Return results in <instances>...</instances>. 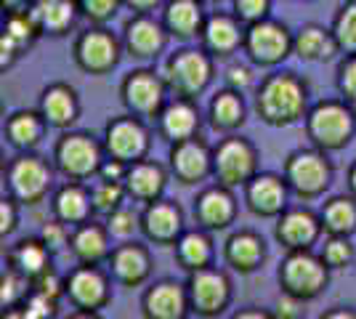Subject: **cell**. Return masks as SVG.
Instances as JSON below:
<instances>
[{
	"label": "cell",
	"mask_w": 356,
	"mask_h": 319,
	"mask_svg": "<svg viewBox=\"0 0 356 319\" xmlns=\"http://www.w3.org/2000/svg\"><path fill=\"white\" fill-rule=\"evenodd\" d=\"M303 301H298V298H293V295H287V293H282V298H280V304H277V311H274V317L277 319H298L303 317Z\"/></svg>",
	"instance_id": "53"
},
{
	"label": "cell",
	"mask_w": 356,
	"mask_h": 319,
	"mask_svg": "<svg viewBox=\"0 0 356 319\" xmlns=\"http://www.w3.org/2000/svg\"><path fill=\"white\" fill-rule=\"evenodd\" d=\"M22 54H24L22 46L16 43L14 38H8V35L3 32V35H0V69H11Z\"/></svg>",
	"instance_id": "51"
},
{
	"label": "cell",
	"mask_w": 356,
	"mask_h": 319,
	"mask_svg": "<svg viewBox=\"0 0 356 319\" xmlns=\"http://www.w3.org/2000/svg\"><path fill=\"white\" fill-rule=\"evenodd\" d=\"M152 253L147 247V240H125L112 247L106 259V272L122 288H141L152 277Z\"/></svg>",
	"instance_id": "16"
},
{
	"label": "cell",
	"mask_w": 356,
	"mask_h": 319,
	"mask_svg": "<svg viewBox=\"0 0 356 319\" xmlns=\"http://www.w3.org/2000/svg\"><path fill=\"white\" fill-rule=\"evenodd\" d=\"M322 215L309 208H287L277 218L274 237L284 250H312L322 237Z\"/></svg>",
	"instance_id": "21"
},
{
	"label": "cell",
	"mask_w": 356,
	"mask_h": 319,
	"mask_svg": "<svg viewBox=\"0 0 356 319\" xmlns=\"http://www.w3.org/2000/svg\"><path fill=\"white\" fill-rule=\"evenodd\" d=\"M296 35L277 19H264L245 27V43L242 54L258 69H277L287 56H293Z\"/></svg>",
	"instance_id": "9"
},
{
	"label": "cell",
	"mask_w": 356,
	"mask_h": 319,
	"mask_svg": "<svg viewBox=\"0 0 356 319\" xmlns=\"http://www.w3.org/2000/svg\"><path fill=\"white\" fill-rule=\"evenodd\" d=\"M271 8H274V0H232V14L237 16L245 27L268 19Z\"/></svg>",
	"instance_id": "46"
},
{
	"label": "cell",
	"mask_w": 356,
	"mask_h": 319,
	"mask_svg": "<svg viewBox=\"0 0 356 319\" xmlns=\"http://www.w3.org/2000/svg\"><path fill=\"white\" fill-rule=\"evenodd\" d=\"M213 231L197 227V229H186L176 247V261L184 272H197V269H205V266H213L216 263V245H213Z\"/></svg>",
	"instance_id": "33"
},
{
	"label": "cell",
	"mask_w": 356,
	"mask_h": 319,
	"mask_svg": "<svg viewBox=\"0 0 356 319\" xmlns=\"http://www.w3.org/2000/svg\"><path fill=\"white\" fill-rule=\"evenodd\" d=\"M332 35L341 46V54H356V0H348L338 8V14L332 19Z\"/></svg>",
	"instance_id": "41"
},
{
	"label": "cell",
	"mask_w": 356,
	"mask_h": 319,
	"mask_svg": "<svg viewBox=\"0 0 356 319\" xmlns=\"http://www.w3.org/2000/svg\"><path fill=\"white\" fill-rule=\"evenodd\" d=\"M184 231H186L184 211L178 208V202L160 197L144 205V211H141V237L149 245L173 247Z\"/></svg>",
	"instance_id": "20"
},
{
	"label": "cell",
	"mask_w": 356,
	"mask_h": 319,
	"mask_svg": "<svg viewBox=\"0 0 356 319\" xmlns=\"http://www.w3.org/2000/svg\"><path fill=\"white\" fill-rule=\"evenodd\" d=\"M122 51V40L112 30H106V24H90L88 30L74 38L72 59L77 69H83L86 75L102 77L118 67Z\"/></svg>",
	"instance_id": "11"
},
{
	"label": "cell",
	"mask_w": 356,
	"mask_h": 319,
	"mask_svg": "<svg viewBox=\"0 0 356 319\" xmlns=\"http://www.w3.org/2000/svg\"><path fill=\"white\" fill-rule=\"evenodd\" d=\"M112 234L106 224L90 218L80 227H72V240H70V253L77 263H106L112 253Z\"/></svg>",
	"instance_id": "27"
},
{
	"label": "cell",
	"mask_w": 356,
	"mask_h": 319,
	"mask_svg": "<svg viewBox=\"0 0 356 319\" xmlns=\"http://www.w3.org/2000/svg\"><path fill=\"white\" fill-rule=\"evenodd\" d=\"M77 6H80V16L88 19L90 24H106L118 16L125 3L122 0H77Z\"/></svg>",
	"instance_id": "44"
},
{
	"label": "cell",
	"mask_w": 356,
	"mask_h": 319,
	"mask_svg": "<svg viewBox=\"0 0 356 319\" xmlns=\"http://www.w3.org/2000/svg\"><path fill=\"white\" fill-rule=\"evenodd\" d=\"M306 136L322 152H343L356 136V106L346 99H325L312 104L306 115Z\"/></svg>",
	"instance_id": "2"
},
{
	"label": "cell",
	"mask_w": 356,
	"mask_h": 319,
	"mask_svg": "<svg viewBox=\"0 0 356 319\" xmlns=\"http://www.w3.org/2000/svg\"><path fill=\"white\" fill-rule=\"evenodd\" d=\"M322 319H356V309L354 306H335V309L322 311Z\"/></svg>",
	"instance_id": "55"
},
{
	"label": "cell",
	"mask_w": 356,
	"mask_h": 319,
	"mask_svg": "<svg viewBox=\"0 0 356 319\" xmlns=\"http://www.w3.org/2000/svg\"><path fill=\"white\" fill-rule=\"evenodd\" d=\"M346 186H348V195L356 197V160L348 165V173H346Z\"/></svg>",
	"instance_id": "57"
},
{
	"label": "cell",
	"mask_w": 356,
	"mask_h": 319,
	"mask_svg": "<svg viewBox=\"0 0 356 319\" xmlns=\"http://www.w3.org/2000/svg\"><path fill=\"white\" fill-rule=\"evenodd\" d=\"M163 75L173 96L200 99L216 80V56L202 46H184L168 56Z\"/></svg>",
	"instance_id": "5"
},
{
	"label": "cell",
	"mask_w": 356,
	"mask_h": 319,
	"mask_svg": "<svg viewBox=\"0 0 356 319\" xmlns=\"http://www.w3.org/2000/svg\"><path fill=\"white\" fill-rule=\"evenodd\" d=\"M104 149L106 157H118L122 163H138L152 149V131L147 128V120L136 117L131 112L112 117L104 128Z\"/></svg>",
	"instance_id": "14"
},
{
	"label": "cell",
	"mask_w": 356,
	"mask_h": 319,
	"mask_svg": "<svg viewBox=\"0 0 356 319\" xmlns=\"http://www.w3.org/2000/svg\"><path fill=\"white\" fill-rule=\"evenodd\" d=\"M125 173H128V163H122L118 157H106L102 163V170L96 179H109V181H125Z\"/></svg>",
	"instance_id": "52"
},
{
	"label": "cell",
	"mask_w": 356,
	"mask_h": 319,
	"mask_svg": "<svg viewBox=\"0 0 356 319\" xmlns=\"http://www.w3.org/2000/svg\"><path fill=\"white\" fill-rule=\"evenodd\" d=\"M112 274L102 263H77L67 274V301L83 317H96L112 301Z\"/></svg>",
	"instance_id": "12"
},
{
	"label": "cell",
	"mask_w": 356,
	"mask_h": 319,
	"mask_svg": "<svg viewBox=\"0 0 356 319\" xmlns=\"http://www.w3.org/2000/svg\"><path fill=\"white\" fill-rule=\"evenodd\" d=\"M242 43H245V24L237 16L226 14V11L208 14V22L200 35V46L205 48L210 56L229 59L237 51H242Z\"/></svg>",
	"instance_id": "24"
},
{
	"label": "cell",
	"mask_w": 356,
	"mask_h": 319,
	"mask_svg": "<svg viewBox=\"0 0 356 319\" xmlns=\"http://www.w3.org/2000/svg\"><path fill=\"white\" fill-rule=\"evenodd\" d=\"M293 54L306 64H327L341 54V46L332 35V27L309 22L296 32V43H293Z\"/></svg>",
	"instance_id": "30"
},
{
	"label": "cell",
	"mask_w": 356,
	"mask_h": 319,
	"mask_svg": "<svg viewBox=\"0 0 356 319\" xmlns=\"http://www.w3.org/2000/svg\"><path fill=\"white\" fill-rule=\"evenodd\" d=\"M168 80L165 75H157L154 69L141 67L122 77L120 83V101L125 112H131L141 120H157L160 112L168 104Z\"/></svg>",
	"instance_id": "10"
},
{
	"label": "cell",
	"mask_w": 356,
	"mask_h": 319,
	"mask_svg": "<svg viewBox=\"0 0 356 319\" xmlns=\"http://www.w3.org/2000/svg\"><path fill=\"white\" fill-rule=\"evenodd\" d=\"M38 109L48 122V128L70 131L80 117V99H77V91L70 83H51L40 93Z\"/></svg>",
	"instance_id": "26"
},
{
	"label": "cell",
	"mask_w": 356,
	"mask_h": 319,
	"mask_svg": "<svg viewBox=\"0 0 356 319\" xmlns=\"http://www.w3.org/2000/svg\"><path fill=\"white\" fill-rule=\"evenodd\" d=\"M335 85L343 99L356 106V54H348L341 59L338 69H335Z\"/></svg>",
	"instance_id": "47"
},
{
	"label": "cell",
	"mask_w": 356,
	"mask_h": 319,
	"mask_svg": "<svg viewBox=\"0 0 356 319\" xmlns=\"http://www.w3.org/2000/svg\"><path fill=\"white\" fill-rule=\"evenodd\" d=\"M266 240L252 229H239L223 243V263L237 274H255L266 263Z\"/></svg>",
	"instance_id": "25"
},
{
	"label": "cell",
	"mask_w": 356,
	"mask_h": 319,
	"mask_svg": "<svg viewBox=\"0 0 356 319\" xmlns=\"http://www.w3.org/2000/svg\"><path fill=\"white\" fill-rule=\"evenodd\" d=\"M51 211H54V218H59L70 227H80L90 221L96 215L93 202H90V186H86V181L61 183L59 189H54Z\"/></svg>",
	"instance_id": "29"
},
{
	"label": "cell",
	"mask_w": 356,
	"mask_h": 319,
	"mask_svg": "<svg viewBox=\"0 0 356 319\" xmlns=\"http://www.w3.org/2000/svg\"><path fill=\"white\" fill-rule=\"evenodd\" d=\"M205 22H208L205 3L200 0H168L163 6V24L176 40H184V43L197 40L202 35Z\"/></svg>",
	"instance_id": "28"
},
{
	"label": "cell",
	"mask_w": 356,
	"mask_h": 319,
	"mask_svg": "<svg viewBox=\"0 0 356 319\" xmlns=\"http://www.w3.org/2000/svg\"><path fill=\"white\" fill-rule=\"evenodd\" d=\"M239 202L226 183H210L194 199V224L208 231H223L237 221Z\"/></svg>",
	"instance_id": "19"
},
{
	"label": "cell",
	"mask_w": 356,
	"mask_h": 319,
	"mask_svg": "<svg viewBox=\"0 0 356 319\" xmlns=\"http://www.w3.org/2000/svg\"><path fill=\"white\" fill-rule=\"evenodd\" d=\"M32 293V279H27L24 274H19L16 269H6L0 277V309L3 317L14 309H22V304L27 301V295Z\"/></svg>",
	"instance_id": "40"
},
{
	"label": "cell",
	"mask_w": 356,
	"mask_h": 319,
	"mask_svg": "<svg viewBox=\"0 0 356 319\" xmlns=\"http://www.w3.org/2000/svg\"><path fill=\"white\" fill-rule=\"evenodd\" d=\"M322 229L325 234H341L354 237L356 234V197L354 195H338L327 199L322 208Z\"/></svg>",
	"instance_id": "37"
},
{
	"label": "cell",
	"mask_w": 356,
	"mask_h": 319,
	"mask_svg": "<svg viewBox=\"0 0 356 319\" xmlns=\"http://www.w3.org/2000/svg\"><path fill=\"white\" fill-rule=\"evenodd\" d=\"M40 240L45 243V247L54 253V256H59L64 250H70V240H72V227L70 224H64L59 218H54V221H48L43 229H40V234H38Z\"/></svg>",
	"instance_id": "45"
},
{
	"label": "cell",
	"mask_w": 356,
	"mask_h": 319,
	"mask_svg": "<svg viewBox=\"0 0 356 319\" xmlns=\"http://www.w3.org/2000/svg\"><path fill=\"white\" fill-rule=\"evenodd\" d=\"M312 109L309 83L293 69H274L255 88V115L271 128H290Z\"/></svg>",
	"instance_id": "1"
},
{
	"label": "cell",
	"mask_w": 356,
	"mask_h": 319,
	"mask_svg": "<svg viewBox=\"0 0 356 319\" xmlns=\"http://www.w3.org/2000/svg\"><path fill=\"white\" fill-rule=\"evenodd\" d=\"M200 3H205V6H221L223 0H200Z\"/></svg>",
	"instance_id": "59"
},
{
	"label": "cell",
	"mask_w": 356,
	"mask_h": 319,
	"mask_svg": "<svg viewBox=\"0 0 356 319\" xmlns=\"http://www.w3.org/2000/svg\"><path fill=\"white\" fill-rule=\"evenodd\" d=\"M319 256L325 259V263L332 272L348 269L356 261V247L351 243V237H341V234H327L325 245L319 250Z\"/></svg>",
	"instance_id": "42"
},
{
	"label": "cell",
	"mask_w": 356,
	"mask_h": 319,
	"mask_svg": "<svg viewBox=\"0 0 356 319\" xmlns=\"http://www.w3.org/2000/svg\"><path fill=\"white\" fill-rule=\"evenodd\" d=\"M3 32L8 38H14L16 43L22 46V51L35 46V40L43 35L40 30V22L35 19L32 8H19V11H6V19H3Z\"/></svg>",
	"instance_id": "38"
},
{
	"label": "cell",
	"mask_w": 356,
	"mask_h": 319,
	"mask_svg": "<svg viewBox=\"0 0 356 319\" xmlns=\"http://www.w3.org/2000/svg\"><path fill=\"white\" fill-rule=\"evenodd\" d=\"M210 125L218 133H237L248 120V104H245V93L237 88H221L210 99L208 106Z\"/></svg>",
	"instance_id": "34"
},
{
	"label": "cell",
	"mask_w": 356,
	"mask_h": 319,
	"mask_svg": "<svg viewBox=\"0 0 356 319\" xmlns=\"http://www.w3.org/2000/svg\"><path fill=\"white\" fill-rule=\"evenodd\" d=\"M282 176L287 179L293 195L303 202L309 199L322 197L327 189L332 186V176H335V167L330 163L327 152L322 149H298L284 160Z\"/></svg>",
	"instance_id": "8"
},
{
	"label": "cell",
	"mask_w": 356,
	"mask_h": 319,
	"mask_svg": "<svg viewBox=\"0 0 356 319\" xmlns=\"http://www.w3.org/2000/svg\"><path fill=\"white\" fill-rule=\"evenodd\" d=\"M252 67L255 64H239V61H234V64H229L226 67V75H223V80H226V85L229 88H237V91H250L252 85H255V72H252Z\"/></svg>",
	"instance_id": "49"
},
{
	"label": "cell",
	"mask_w": 356,
	"mask_h": 319,
	"mask_svg": "<svg viewBox=\"0 0 356 319\" xmlns=\"http://www.w3.org/2000/svg\"><path fill=\"white\" fill-rule=\"evenodd\" d=\"M154 122H157L160 138L168 144H178V141L200 136V131H202V115H200L197 99H186V96L168 99V104Z\"/></svg>",
	"instance_id": "23"
},
{
	"label": "cell",
	"mask_w": 356,
	"mask_h": 319,
	"mask_svg": "<svg viewBox=\"0 0 356 319\" xmlns=\"http://www.w3.org/2000/svg\"><path fill=\"white\" fill-rule=\"evenodd\" d=\"M258 149L250 138L239 133H223V138L213 147V179L232 189H245L252 176H258Z\"/></svg>",
	"instance_id": "7"
},
{
	"label": "cell",
	"mask_w": 356,
	"mask_h": 319,
	"mask_svg": "<svg viewBox=\"0 0 356 319\" xmlns=\"http://www.w3.org/2000/svg\"><path fill=\"white\" fill-rule=\"evenodd\" d=\"M330 274L332 269L327 266L319 253H314V247L312 250H287L277 269V282H280L282 293L309 304L327 290Z\"/></svg>",
	"instance_id": "4"
},
{
	"label": "cell",
	"mask_w": 356,
	"mask_h": 319,
	"mask_svg": "<svg viewBox=\"0 0 356 319\" xmlns=\"http://www.w3.org/2000/svg\"><path fill=\"white\" fill-rule=\"evenodd\" d=\"M168 40H170V32L163 24V19H154L152 14H134L125 22L122 46H125V54L134 59H157L168 48Z\"/></svg>",
	"instance_id": "18"
},
{
	"label": "cell",
	"mask_w": 356,
	"mask_h": 319,
	"mask_svg": "<svg viewBox=\"0 0 356 319\" xmlns=\"http://www.w3.org/2000/svg\"><path fill=\"white\" fill-rule=\"evenodd\" d=\"M32 0H3V11H19V8H27Z\"/></svg>",
	"instance_id": "58"
},
{
	"label": "cell",
	"mask_w": 356,
	"mask_h": 319,
	"mask_svg": "<svg viewBox=\"0 0 356 319\" xmlns=\"http://www.w3.org/2000/svg\"><path fill=\"white\" fill-rule=\"evenodd\" d=\"M186 290H189L192 314L205 319L221 317L223 311L232 306V295H234L229 274L218 269L216 263L205 266V269H197V272H189Z\"/></svg>",
	"instance_id": "13"
},
{
	"label": "cell",
	"mask_w": 356,
	"mask_h": 319,
	"mask_svg": "<svg viewBox=\"0 0 356 319\" xmlns=\"http://www.w3.org/2000/svg\"><path fill=\"white\" fill-rule=\"evenodd\" d=\"M54 170L56 165H51L38 152H19L3 167L6 195L27 208L40 205L54 192Z\"/></svg>",
	"instance_id": "3"
},
{
	"label": "cell",
	"mask_w": 356,
	"mask_h": 319,
	"mask_svg": "<svg viewBox=\"0 0 356 319\" xmlns=\"http://www.w3.org/2000/svg\"><path fill=\"white\" fill-rule=\"evenodd\" d=\"M300 3H316V0H300Z\"/></svg>",
	"instance_id": "60"
},
{
	"label": "cell",
	"mask_w": 356,
	"mask_h": 319,
	"mask_svg": "<svg viewBox=\"0 0 356 319\" xmlns=\"http://www.w3.org/2000/svg\"><path fill=\"white\" fill-rule=\"evenodd\" d=\"M30 8L35 19L40 22L43 35H51V38L70 35L77 16H80L77 0H32Z\"/></svg>",
	"instance_id": "35"
},
{
	"label": "cell",
	"mask_w": 356,
	"mask_h": 319,
	"mask_svg": "<svg viewBox=\"0 0 356 319\" xmlns=\"http://www.w3.org/2000/svg\"><path fill=\"white\" fill-rule=\"evenodd\" d=\"M125 8H131L134 14H154L157 8H163L165 0H122Z\"/></svg>",
	"instance_id": "54"
},
{
	"label": "cell",
	"mask_w": 356,
	"mask_h": 319,
	"mask_svg": "<svg viewBox=\"0 0 356 319\" xmlns=\"http://www.w3.org/2000/svg\"><path fill=\"white\" fill-rule=\"evenodd\" d=\"M59 301L56 298H48L43 293H38V290H32L30 295H27V301L22 304V317L24 319H54L59 311Z\"/></svg>",
	"instance_id": "48"
},
{
	"label": "cell",
	"mask_w": 356,
	"mask_h": 319,
	"mask_svg": "<svg viewBox=\"0 0 356 319\" xmlns=\"http://www.w3.org/2000/svg\"><path fill=\"white\" fill-rule=\"evenodd\" d=\"M245 208L258 218H280L290 208V183L277 173H258L245 183Z\"/></svg>",
	"instance_id": "15"
},
{
	"label": "cell",
	"mask_w": 356,
	"mask_h": 319,
	"mask_svg": "<svg viewBox=\"0 0 356 319\" xmlns=\"http://www.w3.org/2000/svg\"><path fill=\"white\" fill-rule=\"evenodd\" d=\"M168 160H170V173L178 183L194 186L213 179V147H208L205 138L194 136L170 144Z\"/></svg>",
	"instance_id": "17"
},
{
	"label": "cell",
	"mask_w": 356,
	"mask_h": 319,
	"mask_svg": "<svg viewBox=\"0 0 356 319\" xmlns=\"http://www.w3.org/2000/svg\"><path fill=\"white\" fill-rule=\"evenodd\" d=\"M128 197V189L125 181H109V179H96L90 183V202H93V213L96 215H109L112 211H118L125 205Z\"/></svg>",
	"instance_id": "39"
},
{
	"label": "cell",
	"mask_w": 356,
	"mask_h": 319,
	"mask_svg": "<svg viewBox=\"0 0 356 319\" xmlns=\"http://www.w3.org/2000/svg\"><path fill=\"white\" fill-rule=\"evenodd\" d=\"M104 224L115 243H125V240H134L136 234L141 231V213H136L128 205H122V208H118V211H112L106 215Z\"/></svg>",
	"instance_id": "43"
},
{
	"label": "cell",
	"mask_w": 356,
	"mask_h": 319,
	"mask_svg": "<svg viewBox=\"0 0 356 319\" xmlns=\"http://www.w3.org/2000/svg\"><path fill=\"white\" fill-rule=\"evenodd\" d=\"M234 317L237 319H271L274 317V311H266V309H258V306H248V309H239V311H234Z\"/></svg>",
	"instance_id": "56"
},
{
	"label": "cell",
	"mask_w": 356,
	"mask_h": 319,
	"mask_svg": "<svg viewBox=\"0 0 356 319\" xmlns=\"http://www.w3.org/2000/svg\"><path fill=\"white\" fill-rule=\"evenodd\" d=\"M141 314L147 319H184L192 314L189 290L176 279H157L141 295Z\"/></svg>",
	"instance_id": "22"
},
{
	"label": "cell",
	"mask_w": 356,
	"mask_h": 319,
	"mask_svg": "<svg viewBox=\"0 0 356 319\" xmlns=\"http://www.w3.org/2000/svg\"><path fill=\"white\" fill-rule=\"evenodd\" d=\"M165 186H168V170L154 160H138L128 165L125 173V189H128V197L136 202H154L165 195Z\"/></svg>",
	"instance_id": "32"
},
{
	"label": "cell",
	"mask_w": 356,
	"mask_h": 319,
	"mask_svg": "<svg viewBox=\"0 0 356 319\" xmlns=\"http://www.w3.org/2000/svg\"><path fill=\"white\" fill-rule=\"evenodd\" d=\"M3 133L16 152H38L48 133V122L40 115V109H19L6 117Z\"/></svg>",
	"instance_id": "31"
},
{
	"label": "cell",
	"mask_w": 356,
	"mask_h": 319,
	"mask_svg": "<svg viewBox=\"0 0 356 319\" xmlns=\"http://www.w3.org/2000/svg\"><path fill=\"white\" fill-rule=\"evenodd\" d=\"M8 266L16 269L19 274H24L27 279H35L43 272L54 269V253L45 247V243L40 237H27V240H19V243L6 253Z\"/></svg>",
	"instance_id": "36"
},
{
	"label": "cell",
	"mask_w": 356,
	"mask_h": 319,
	"mask_svg": "<svg viewBox=\"0 0 356 319\" xmlns=\"http://www.w3.org/2000/svg\"><path fill=\"white\" fill-rule=\"evenodd\" d=\"M19 208H24L22 202H16L14 197H6L0 199V237L8 240L19 229Z\"/></svg>",
	"instance_id": "50"
},
{
	"label": "cell",
	"mask_w": 356,
	"mask_h": 319,
	"mask_svg": "<svg viewBox=\"0 0 356 319\" xmlns=\"http://www.w3.org/2000/svg\"><path fill=\"white\" fill-rule=\"evenodd\" d=\"M106 160L104 141L86 131H61L54 147V165L67 181H90L99 176L102 163Z\"/></svg>",
	"instance_id": "6"
}]
</instances>
